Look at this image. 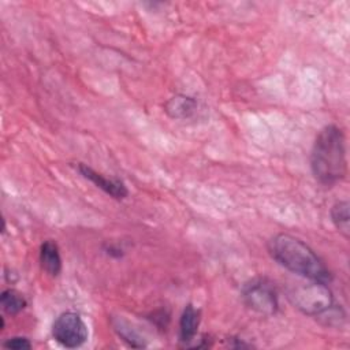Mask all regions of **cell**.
Returning a JSON list of instances; mask_svg holds the SVG:
<instances>
[{
	"mask_svg": "<svg viewBox=\"0 0 350 350\" xmlns=\"http://www.w3.org/2000/svg\"><path fill=\"white\" fill-rule=\"evenodd\" d=\"M310 168L314 179L325 187L345 179L347 159L346 138L342 129L328 124L319 131L310 152Z\"/></svg>",
	"mask_w": 350,
	"mask_h": 350,
	"instance_id": "1",
	"label": "cell"
},
{
	"mask_svg": "<svg viewBox=\"0 0 350 350\" xmlns=\"http://www.w3.org/2000/svg\"><path fill=\"white\" fill-rule=\"evenodd\" d=\"M268 252L280 267L308 280L328 284L332 279L329 269L314 250L294 235L286 232L276 234L268 243Z\"/></svg>",
	"mask_w": 350,
	"mask_h": 350,
	"instance_id": "2",
	"label": "cell"
},
{
	"mask_svg": "<svg viewBox=\"0 0 350 350\" xmlns=\"http://www.w3.org/2000/svg\"><path fill=\"white\" fill-rule=\"evenodd\" d=\"M287 297L295 309L316 319L335 306L332 291L323 282L309 280V283H301L293 287Z\"/></svg>",
	"mask_w": 350,
	"mask_h": 350,
	"instance_id": "3",
	"label": "cell"
},
{
	"mask_svg": "<svg viewBox=\"0 0 350 350\" xmlns=\"http://www.w3.org/2000/svg\"><path fill=\"white\" fill-rule=\"evenodd\" d=\"M52 336L62 346L75 349L88 340L89 331L86 323L78 313L64 312L53 321Z\"/></svg>",
	"mask_w": 350,
	"mask_h": 350,
	"instance_id": "4",
	"label": "cell"
},
{
	"mask_svg": "<svg viewBox=\"0 0 350 350\" xmlns=\"http://www.w3.org/2000/svg\"><path fill=\"white\" fill-rule=\"evenodd\" d=\"M242 299L249 309L262 316H272L279 308L276 291L262 279L252 280L245 284L242 290Z\"/></svg>",
	"mask_w": 350,
	"mask_h": 350,
	"instance_id": "5",
	"label": "cell"
},
{
	"mask_svg": "<svg viewBox=\"0 0 350 350\" xmlns=\"http://www.w3.org/2000/svg\"><path fill=\"white\" fill-rule=\"evenodd\" d=\"M78 171L81 172V175L86 179H89L92 183H94L98 189H101L104 193H107L108 196H111L115 200H123L127 197L129 191L127 187L124 186L123 182L118 180V179H109L105 178L103 174L97 172L96 170H93L92 167H89L88 164L79 163L78 164Z\"/></svg>",
	"mask_w": 350,
	"mask_h": 350,
	"instance_id": "6",
	"label": "cell"
},
{
	"mask_svg": "<svg viewBox=\"0 0 350 350\" xmlns=\"http://www.w3.org/2000/svg\"><path fill=\"white\" fill-rule=\"evenodd\" d=\"M196 109L197 101L186 94H176L164 105V111L172 119H187L196 112Z\"/></svg>",
	"mask_w": 350,
	"mask_h": 350,
	"instance_id": "7",
	"label": "cell"
},
{
	"mask_svg": "<svg viewBox=\"0 0 350 350\" xmlns=\"http://www.w3.org/2000/svg\"><path fill=\"white\" fill-rule=\"evenodd\" d=\"M40 264L42 271L51 276H57L62 271V257L56 242L45 241L40 247Z\"/></svg>",
	"mask_w": 350,
	"mask_h": 350,
	"instance_id": "8",
	"label": "cell"
},
{
	"mask_svg": "<svg viewBox=\"0 0 350 350\" xmlns=\"http://www.w3.org/2000/svg\"><path fill=\"white\" fill-rule=\"evenodd\" d=\"M200 321H201V312L196 309L191 304L186 305L179 320V338L182 342L187 343L196 338Z\"/></svg>",
	"mask_w": 350,
	"mask_h": 350,
	"instance_id": "9",
	"label": "cell"
},
{
	"mask_svg": "<svg viewBox=\"0 0 350 350\" xmlns=\"http://www.w3.org/2000/svg\"><path fill=\"white\" fill-rule=\"evenodd\" d=\"M331 221L338 228V231L345 237L349 238L350 234V215H349V202L347 201H338L331 208Z\"/></svg>",
	"mask_w": 350,
	"mask_h": 350,
	"instance_id": "10",
	"label": "cell"
},
{
	"mask_svg": "<svg viewBox=\"0 0 350 350\" xmlns=\"http://www.w3.org/2000/svg\"><path fill=\"white\" fill-rule=\"evenodd\" d=\"M0 304L4 312H7L8 314H18L19 312H22L26 308V299L25 297L18 293L16 290L8 288L4 290L0 295Z\"/></svg>",
	"mask_w": 350,
	"mask_h": 350,
	"instance_id": "11",
	"label": "cell"
},
{
	"mask_svg": "<svg viewBox=\"0 0 350 350\" xmlns=\"http://www.w3.org/2000/svg\"><path fill=\"white\" fill-rule=\"evenodd\" d=\"M3 346L7 349H14V350H25V349H31V342L25 336H12V338L7 339L3 343Z\"/></svg>",
	"mask_w": 350,
	"mask_h": 350,
	"instance_id": "12",
	"label": "cell"
}]
</instances>
